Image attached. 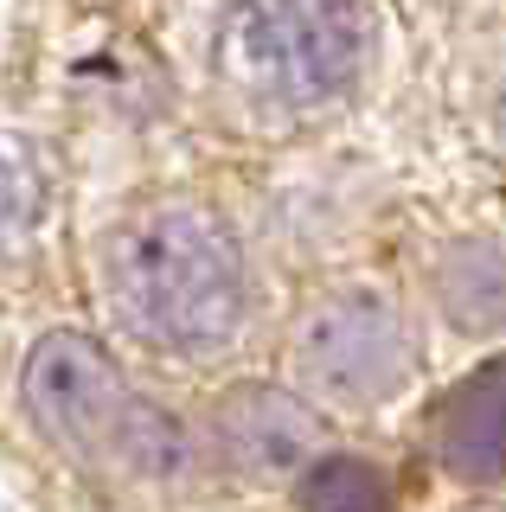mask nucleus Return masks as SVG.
Wrapping results in <instances>:
<instances>
[{
	"label": "nucleus",
	"mask_w": 506,
	"mask_h": 512,
	"mask_svg": "<svg viewBox=\"0 0 506 512\" xmlns=\"http://www.w3.org/2000/svg\"><path fill=\"white\" fill-rule=\"evenodd\" d=\"M302 506L308 512H391V487L372 461L334 455V461H314L302 480Z\"/></svg>",
	"instance_id": "nucleus-8"
},
{
	"label": "nucleus",
	"mask_w": 506,
	"mask_h": 512,
	"mask_svg": "<svg viewBox=\"0 0 506 512\" xmlns=\"http://www.w3.org/2000/svg\"><path fill=\"white\" fill-rule=\"evenodd\" d=\"M212 442L244 480H289L314 461V410L276 384H237L212 416Z\"/></svg>",
	"instance_id": "nucleus-5"
},
{
	"label": "nucleus",
	"mask_w": 506,
	"mask_h": 512,
	"mask_svg": "<svg viewBox=\"0 0 506 512\" xmlns=\"http://www.w3.org/2000/svg\"><path fill=\"white\" fill-rule=\"evenodd\" d=\"M45 212V173L26 141L0 135V250H13Z\"/></svg>",
	"instance_id": "nucleus-9"
},
{
	"label": "nucleus",
	"mask_w": 506,
	"mask_h": 512,
	"mask_svg": "<svg viewBox=\"0 0 506 512\" xmlns=\"http://www.w3.org/2000/svg\"><path fill=\"white\" fill-rule=\"evenodd\" d=\"M295 365L334 404H378L404 384L410 365L404 314L372 288H346L308 314L302 340H295Z\"/></svg>",
	"instance_id": "nucleus-4"
},
{
	"label": "nucleus",
	"mask_w": 506,
	"mask_h": 512,
	"mask_svg": "<svg viewBox=\"0 0 506 512\" xmlns=\"http://www.w3.org/2000/svg\"><path fill=\"white\" fill-rule=\"evenodd\" d=\"M225 45L250 90L314 109L359 77L372 20L359 0H237Z\"/></svg>",
	"instance_id": "nucleus-3"
},
{
	"label": "nucleus",
	"mask_w": 506,
	"mask_h": 512,
	"mask_svg": "<svg viewBox=\"0 0 506 512\" xmlns=\"http://www.w3.org/2000/svg\"><path fill=\"white\" fill-rule=\"evenodd\" d=\"M442 461L468 480H500L506 474V359L481 365L455 397L442 404Z\"/></svg>",
	"instance_id": "nucleus-6"
},
{
	"label": "nucleus",
	"mask_w": 506,
	"mask_h": 512,
	"mask_svg": "<svg viewBox=\"0 0 506 512\" xmlns=\"http://www.w3.org/2000/svg\"><path fill=\"white\" fill-rule=\"evenodd\" d=\"M442 308L455 327H506V250L462 244L442 263Z\"/></svg>",
	"instance_id": "nucleus-7"
},
{
	"label": "nucleus",
	"mask_w": 506,
	"mask_h": 512,
	"mask_svg": "<svg viewBox=\"0 0 506 512\" xmlns=\"http://www.w3.org/2000/svg\"><path fill=\"white\" fill-rule=\"evenodd\" d=\"M26 410L52 448L77 455L84 468L148 487H180L193 474V436L148 404L116 359L84 333H45L26 359Z\"/></svg>",
	"instance_id": "nucleus-2"
},
{
	"label": "nucleus",
	"mask_w": 506,
	"mask_h": 512,
	"mask_svg": "<svg viewBox=\"0 0 506 512\" xmlns=\"http://www.w3.org/2000/svg\"><path fill=\"white\" fill-rule=\"evenodd\" d=\"M97 282L116 327L161 352H212L244 320V256L199 205L129 212L97 250Z\"/></svg>",
	"instance_id": "nucleus-1"
}]
</instances>
